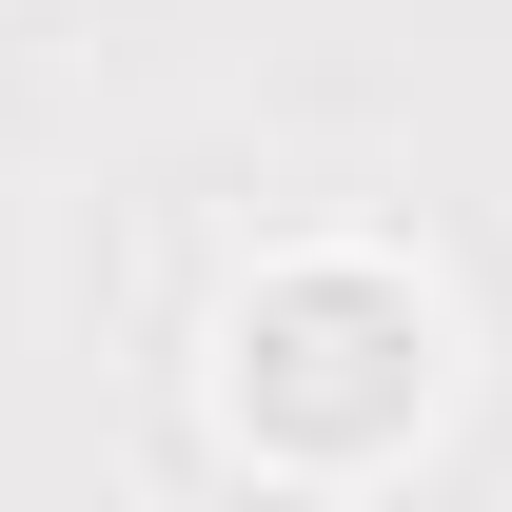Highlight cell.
<instances>
[{"label":"cell","mask_w":512,"mask_h":512,"mask_svg":"<svg viewBox=\"0 0 512 512\" xmlns=\"http://www.w3.org/2000/svg\"><path fill=\"white\" fill-rule=\"evenodd\" d=\"M453 414V316L434 276L375 237H316L237 276V316H217V453L237 473H296V493H375L414 473V434Z\"/></svg>","instance_id":"obj_1"}]
</instances>
